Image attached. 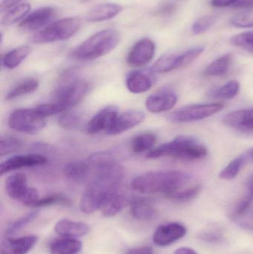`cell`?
I'll use <instances>...</instances> for the list:
<instances>
[{
    "instance_id": "obj_1",
    "label": "cell",
    "mask_w": 253,
    "mask_h": 254,
    "mask_svg": "<svg viewBox=\"0 0 253 254\" xmlns=\"http://www.w3.org/2000/svg\"><path fill=\"white\" fill-rule=\"evenodd\" d=\"M192 177L179 170L150 171L132 179L134 190L144 194L163 193L169 195L189 185Z\"/></svg>"
},
{
    "instance_id": "obj_2",
    "label": "cell",
    "mask_w": 253,
    "mask_h": 254,
    "mask_svg": "<svg viewBox=\"0 0 253 254\" xmlns=\"http://www.w3.org/2000/svg\"><path fill=\"white\" fill-rule=\"evenodd\" d=\"M207 155L208 149L200 140L191 136L181 135L152 149L146 156L150 159L171 157L182 161H196Z\"/></svg>"
},
{
    "instance_id": "obj_3",
    "label": "cell",
    "mask_w": 253,
    "mask_h": 254,
    "mask_svg": "<svg viewBox=\"0 0 253 254\" xmlns=\"http://www.w3.org/2000/svg\"><path fill=\"white\" fill-rule=\"evenodd\" d=\"M121 34L116 29H104L95 33L77 46L71 56L78 61H91L112 52L120 43Z\"/></svg>"
},
{
    "instance_id": "obj_4",
    "label": "cell",
    "mask_w": 253,
    "mask_h": 254,
    "mask_svg": "<svg viewBox=\"0 0 253 254\" xmlns=\"http://www.w3.org/2000/svg\"><path fill=\"white\" fill-rule=\"evenodd\" d=\"M81 26V20L77 16L63 18L49 24L46 28L36 32L31 37L37 44L63 41L72 37Z\"/></svg>"
},
{
    "instance_id": "obj_5",
    "label": "cell",
    "mask_w": 253,
    "mask_h": 254,
    "mask_svg": "<svg viewBox=\"0 0 253 254\" xmlns=\"http://www.w3.org/2000/svg\"><path fill=\"white\" fill-rule=\"evenodd\" d=\"M24 173H18L8 176L4 183L6 193L11 199L19 201L27 207H34L40 199L36 188L28 187Z\"/></svg>"
},
{
    "instance_id": "obj_6",
    "label": "cell",
    "mask_w": 253,
    "mask_h": 254,
    "mask_svg": "<svg viewBox=\"0 0 253 254\" xmlns=\"http://www.w3.org/2000/svg\"><path fill=\"white\" fill-rule=\"evenodd\" d=\"M7 125L10 128L25 134H37L46 127V119L35 108L18 109L9 116Z\"/></svg>"
},
{
    "instance_id": "obj_7",
    "label": "cell",
    "mask_w": 253,
    "mask_h": 254,
    "mask_svg": "<svg viewBox=\"0 0 253 254\" xmlns=\"http://www.w3.org/2000/svg\"><path fill=\"white\" fill-rule=\"evenodd\" d=\"M224 107L222 103L186 106L170 113L168 116V120L177 124L198 122L219 113Z\"/></svg>"
},
{
    "instance_id": "obj_8",
    "label": "cell",
    "mask_w": 253,
    "mask_h": 254,
    "mask_svg": "<svg viewBox=\"0 0 253 254\" xmlns=\"http://www.w3.org/2000/svg\"><path fill=\"white\" fill-rule=\"evenodd\" d=\"M89 84L83 80H76L58 88L53 93V102L63 112L80 104L87 94Z\"/></svg>"
},
{
    "instance_id": "obj_9",
    "label": "cell",
    "mask_w": 253,
    "mask_h": 254,
    "mask_svg": "<svg viewBox=\"0 0 253 254\" xmlns=\"http://www.w3.org/2000/svg\"><path fill=\"white\" fill-rule=\"evenodd\" d=\"M199 55V51L196 48H191L184 52L165 54L157 59L150 70L153 73L159 74L169 72L190 65Z\"/></svg>"
},
{
    "instance_id": "obj_10",
    "label": "cell",
    "mask_w": 253,
    "mask_h": 254,
    "mask_svg": "<svg viewBox=\"0 0 253 254\" xmlns=\"http://www.w3.org/2000/svg\"><path fill=\"white\" fill-rule=\"evenodd\" d=\"M156 46L151 39L145 38L138 40L128 54V64L133 68H141L151 62L155 54Z\"/></svg>"
},
{
    "instance_id": "obj_11",
    "label": "cell",
    "mask_w": 253,
    "mask_h": 254,
    "mask_svg": "<svg viewBox=\"0 0 253 254\" xmlns=\"http://www.w3.org/2000/svg\"><path fill=\"white\" fill-rule=\"evenodd\" d=\"M57 14V10L51 6L40 7L31 12L21 22L19 28L25 32H32L46 28L51 23Z\"/></svg>"
},
{
    "instance_id": "obj_12",
    "label": "cell",
    "mask_w": 253,
    "mask_h": 254,
    "mask_svg": "<svg viewBox=\"0 0 253 254\" xmlns=\"http://www.w3.org/2000/svg\"><path fill=\"white\" fill-rule=\"evenodd\" d=\"M118 115V108L115 106L110 105L104 107L89 121L86 127V131L91 134H98L101 131L107 133L114 125Z\"/></svg>"
},
{
    "instance_id": "obj_13",
    "label": "cell",
    "mask_w": 253,
    "mask_h": 254,
    "mask_svg": "<svg viewBox=\"0 0 253 254\" xmlns=\"http://www.w3.org/2000/svg\"><path fill=\"white\" fill-rule=\"evenodd\" d=\"M111 192L113 191L108 190L90 182L82 195L80 203V210L87 214L100 210L104 198Z\"/></svg>"
},
{
    "instance_id": "obj_14",
    "label": "cell",
    "mask_w": 253,
    "mask_h": 254,
    "mask_svg": "<svg viewBox=\"0 0 253 254\" xmlns=\"http://www.w3.org/2000/svg\"><path fill=\"white\" fill-rule=\"evenodd\" d=\"M47 163V158L44 155L37 153L24 154L15 155L1 163L0 165V174L6 173L25 167H37Z\"/></svg>"
},
{
    "instance_id": "obj_15",
    "label": "cell",
    "mask_w": 253,
    "mask_h": 254,
    "mask_svg": "<svg viewBox=\"0 0 253 254\" xmlns=\"http://www.w3.org/2000/svg\"><path fill=\"white\" fill-rule=\"evenodd\" d=\"M178 101V95L174 91L165 89L148 97L145 105L152 113H161L173 108Z\"/></svg>"
},
{
    "instance_id": "obj_16",
    "label": "cell",
    "mask_w": 253,
    "mask_h": 254,
    "mask_svg": "<svg viewBox=\"0 0 253 254\" xmlns=\"http://www.w3.org/2000/svg\"><path fill=\"white\" fill-rule=\"evenodd\" d=\"M187 234L185 226L177 222L160 225L153 235L154 244L160 247L169 246L181 240Z\"/></svg>"
},
{
    "instance_id": "obj_17",
    "label": "cell",
    "mask_w": 253,
    "mask_h": 254,
    "mask_svg": "<svg viewBox=\"0 0 253 254\" xmlns=\"http://www.w3.org/2000/svg\"><path fill=\"white\" fill-rule=\"evenodd\" d=\"M146 115L140 110H128L119 114L114 125L106 134L116 135L125 132L134 127L138 126L145 120Z\"/></svg>"
},
{
    "instance_id": "obj_18",
    "label": "cell",
    "mask_w": 253,
    "mask_h": 254,
    "mask_svg": "<svg viewBox=\"0 0 253 254\" xmlns=\"http://www.w3.org/2000/svg\"><path fill=\"white\" fill-rule=\"evenodd\" d=\"M226 126L244 133L253 132V109L236 110L223 119Z\"/></svg>"
},
{
    "instance_id": "obj_19",
    "label": "cell",
    "mask_w": 253,
    "mask_h": 254,
    "mask_svg": "<svg viewBox=\"0 0 253 254\" xmlns=\"http://www.w3.org/2000/svg\"><path fill=\"white\" fill-rule=\"evenodd\" d=\"M152 73L151 70H137L129 73L126 79L128 90L133 94H142L150 90L154 83Z\"/></svg>"
},
{
    "instance_id": "obj_20",
    "label": "cell",
    "mask_w": 253,
    "mask_h": 254,
    "mask_svg": "<svg viewBox=\"0 0 253 254\" xmlns=\"http://www.w3.org/2000/svg\"><path fill=\"white\" fill-rule=\"evenodd\" d=\"M37 237L26 236L20 238L7 237L1 243V254H26L37 244Z\"/></svg>"
},
{
    "instance_id": "obj_21",
    "label": "cell",
    "mask_w": 253,
    "mask_h": 254,
    "mask_svg": "<svg viewBox=\"0 0 253 254\" xmlns=\"http://www.w3.org/2000/svg\"><path fill=\"white\" fill-rule=\"evenodd\" d=\"M123 10V6L117 3H102L91 9L86 14V19L90 22H103L115 17Z\"/></svg>"
},
{
    "instance_id": "obj_22",
    "label": "cell",
    "mask_w": 253,
    "mask_h": 254,
    "mask_svg": "<svg viewBox=\"0 0 253 254\" xmlns=\"http://www.w3.org/2000/svg\"><path fill=\"white\" fill-rule=\"evenodd\" d=\"M54 231L60 237L77 239L86 236L89 232V227L84 222L62 219L55 225Z\"/></svg>"
},
{
    "instance_id": "obj_23",
    "label": "cell",
    "mask_w": 253,
    "mask_h": 254,
    "mask_svg": "<svg viewBox=\"0 0 253 254\" xmlns=\"http://www.w3.org/2000/svg\"><path fill=\"white\" fill-rule=\"evenodd\" d=\"M129 204V199L125 195L113 191L104 198L100 210L103 216L111 217L118 214Z\"/></svg>"
},
{
    "instance_id": "obj_24",
    "label": "cell",
    "mask_w": 253,
    "mask_h": 254,
    "mask_svg": "<svg viewBox=\"0 0 253 254\" xmlns=\"http://www.w3.org/2000/svg\"><path fill=\"white\" fill-rule=\"evenodd\" d=\"M92 168L89 162L82 161H74L67 163L64 166L63 173L65 178L71 182H84L89 177Z\"/></svg>"
},
{
    "instance_id": "obj_25",
    "label": "cell",
    "mask_w": 253,
    "mask_h": 254,
    "mask_svg": "<svg viewBox=\"0 0 253 254\" xmlns=\"http://www.w3.org/2000/svg\"><path fill=\"white\" fill-rule=\"evenodd\" d=\"M131 213L139 220H150L156 214L154 205L150 200L138 198L130 201Z\"/></svg>"
},
{
    "instance_id": "obj_26",
    "label": "cell",
    "mask_w": 253,
    "mask_h": 254,
    "mask_svg": "<svg viewBox=\"0 0 253 254\" xmlns=\"http://www.w3.org/2000/svg\"><path fill=\"white\" fill-rule=\"evenodd\" d=\"M31 53V48L22 46L7 52L1 59V65L6 69L11 70L19 66Z\"/></svg>"
},
{
    "instance_id": "obj_27",
    "label": "cell",
    "mask_w": 253,
    "mask_h": 254,
    "mask_svg": "<svg viewBox=\"0 0 253 254\" xmlns=\"http://www.w3.org/2000/svg\"><path fill=\"white\" fill-rule=\"evenodd\" d=\"M82 243L77 239H58L51 244V254H77L81 251Z\"/></svg>"
},
{
    "instance_id": "obj_28",
    "label": "cell",
    "mask_w": 253,
    "mask_h": 254,
    "mask_svg": "<svg viewBox=\"0 0 253 254\" xmlns=\"http://www.w3.org/2000/svg\"><path fill=\"white\" fill-rule=\"evenodd\" d=\"M38 80L35 78H28L19 82L7 92L5 96L7 101H13L20 97L33 93L38 89Z\"/></svg>"
},
{
    "instance_id": "obj_29",
    "label": "cell",
    "mask_w": 253,
    "mask_h": 254,
    "mask_svg": "<svg viewBox=\"0 0 253 254\" xmlns=\"http://www.w3.org/2000/svg\"><path fill=\"white\" fill-rule=\"evenodd\" d=\"M251 158L249 152L242 154L239 156L236 157L234 159L232 160L221 172H220V179L224 180H232L234 179L240 173L244 166L248 162V160Z\"/></svg>"
},
{
    "instance_id": "obj_30",
    "label": "cell",
    "mask_w": 253,
    "mask_h": 254,
    "mask_svg": "<svg viewBox=\"0 0 253 254\" xmlns=\"http://www.w3.org/2000/svg\"><path fill=\"white\" fill-rule=\"evenodd\" d=\"M233 61L231 54H226L211 63L203 71L206 77H220L227 74Z\"/></svg>"
},
{
    "instance_id": "obj_31",
    "label": "cell",
    "mask_w": 253,
    "mask_h": 254,
    "mask_svg": "<svg viewBox=\"0 0 253 254\" xmlns=\"http://www.w3.org/2000/svg\"><path fill=\"white\" fill-rule=\"evenodd\" d=\"M156 141H157V137L154 133H141L132 138L131 141V148L135 153L149 152L152 150Z\"/></svg>"
},
{
    "instance_id": "obj_32",
    "label": "cell",
    "mask_w": 253,
    "mask_h": 254,
    "mask_svg": "<svg viewBox=\"0 0 253 254\" xmlns=\"http://www.w3.org/2000/svg\"><path fill=\"white\" fill-rule=\"evenodd\" d=\"M31 6L28 3H22L10 9L3 16L1 20V25L10 26L19 21L23 20L31 11Z\"/></svg>"
},
{
    "instance_id": "obj_33",
    "label": "cell",
    "mask_w": 253,
    "mask_h": 254,
    "mask_svg": "<svg viewBox=\"0 0 253 254\" xmlns=\"http://www.w3.org/2000/svg\"><path fill=\"white\" fill-rule=\"evenodd\" d=\"M202 190V187L200 184H195L189 187H184L175 192L166 195V197L176 202H187L197 197Z\"/></svg>"
},
{
    "instance_id": "obj_34",
    "label": "cell",
    "mask_w": 253,
    "mask_h": 254,
    "mask_svg": "<svg viewBox=\"0 0 253 254\" xmlns=\"http://www.w3.org/2000/svg\"><path fill=\"white\" fill-rule=\"evenodd\" d=\"M240 85L237 80H230L212 92V96L218 99L230 100L239 93Z\"/></svg>"
},
{
    "instance_id": "obj_35",
    "label": "cell",
    "mask_w": 253,
    "mask_h": 254,
    "mask_svg": "<svg viewBox=\"0 0 253 254\" xmlns=\"http://www.w3.org/2000/svg\"><path fill=\"white\" fill-rule=\"evenodd\" d=\"M39 210H34V211L30 212V213H27L25 216H22L19 219H16L14 222H12L8 228H7V231H6V234L7 235H13V234H16L19 232L21 230L23 229L25 226L28 225V224L32 222L34 219H37L38 216Z\"/></svg>"
},
{
    "instance_id": "obj_36",
    "label": "cell",
    "mask_w": 253,
    "mask_h": 254,
    "mask_svg": "<svg viewBox=\"0 0 253 254\" xmlns=\"http://www.w3.org/2000/svg\"><path fill=\"white\" fill-rule=\"evenodd\" d=\"M22 141L19 138L11 136L1 137L0 141V155L3 157L19 152L22 149Z\"/></svg>"
},
{
    "instance_id": "obj_37",
    "label": "cell",
    "mask_w": 253,
    "mask_h": 254,
    "mask_svg": "<svg viewBox=\"0 0 253 254\" xmlns=\"http://www.w3.org/2000/svg\"><path fill=\"white\" fill-rule=\"evenodd\" d=\"M230 43L239 49L253 53V30L233 36Z\"/></svg>"
},
{
    "instance_id": "obj_38",
    "label": "cell",
    "mask_w": 253,
    "mask_h": 254,
    "mask_svg": "<svg viewBox=\"0 0 253 254\" xmlns=\"http://www.w3.org/2000/svg\"><path fill=\"white\" fill-rule=\"evenodd\" d=\"M230 23L237 28H253V7L235 15L230 19Z\"/></svg>"
},
{
    "instance_id": "obj_39",
    "label": "cell",
    "mask_w": 253,
    "mask_h": 254,
    "mask_svg": "<svg viewBox=\"0 0 253 254\" xmlns=\"http://www.w3.org/2000/svg\"><path fill=\"white\" fill-rule=\"evenodd\" d=\"M69 200L62 194H53L43 197L37 201L34 207H43L53 205L56 204H67L69 203Z\"/></svg>"
},
{
    "instance_id": "obj_40",
    "label": "cell",
    "mask_w": 253,
    "mask_h": 254,
    "mask_svg": "<svg viewBox=\"0 0 253 254\" xmlns=\"http://www.w3.org/2000/svg\"><path fill=\"white\" fill-rule=\"evenodd\" d=\"M59 126L68 129H74L80 127L81 118L75 113H65L58 119Z\"/></svg>"
},
{
    "instance_id": "obj_41",
    "label": "cell",
    "mask_w": 253,
    "mask_h": 254,
    "mask_svg": "<svg viewBox=\"0 0 253 254\" xmlns=\"http://www.w3.org/2000/svg\"><path fill=\"white\" fill-rule=\"evenodd\" d=\"M253 199V195L251 193L242 198L233 209V213H232L233 219H239L247 214V211L251 206Z\"/></svg>"
},
{
    "instance_id": "obj_42",
    "label": "cell",
    "mask_w": 253,
    "mask_h": 254,
    "mask_svg": "<svg viewBox=\"0 0 253 254\" xmlns=\"http://www.w3.org/2000/svg\"><path fill=\"white\" fill-rule=\"evenodd\" d=\"M215 19L212 16H203L199 18L193 23L192 31L196 35L203 34L209 30V28L213 25Z\"/></svg>"
},
{
    "instance_id": "obj_43",
    "label": "cell",
    "mask_w": 253,
    "mask_h": 254,
    "mask_svg": "<svg viewBox=\"0 0 253 254\" xmlns=\"http://www.w3.org/2000/svg\"><path fill=\"white\" fill-rule=\"evenodd\" d=\"M35 110L37 113L46 119L47 117L54 116V115L59 114L63 113L60 107L57 104L54 102L49 103V104H40L35 107Z\"/></svg>"
},
{
    "instance_id": "obj_44",
    "label": "cell",
    "mask_w": 253,
    "mask_h": 254,
    "mask_svg": "<svg viewBox=\"0 0 253 254\" xmlns=\"http://www.w3.org/2000/svg\"><path fill=\"white\" fill-rule=\"evenodd\" d=\"M238 223L243 229L253 231V213L249 215H245L238 219Z\"/></svg>"
},
{
    "instance_id": "obj_45",
    "label": "cell",
    "mask_w": 253,
    "mask_h": 254,
    "mask_svg": "<svg viewBox=\"0 0 253 254\" xmlns=\"http://www.w3.org/2000/svg\"><path fill=\"white\" fill-rule=\"evenodd\" d=\"M21 1L22 0H2L0 4V10L1 12L7 11L19 4Z\"/></svg>"
},
{
    "instance_id": "obj_46",
    "label": "cell",
    "mask_w": 253,
    "mask_h": 254,
    "mask_svg": "<svg viewBox=\"0 0 253 254\" xmlns=\"http://www.w3.org/2000/svg\"><path fill=\"white\" fill-rule=\"evenodd\" d=\"M239 0H211V4L215 7H225L234 5Z\"/></svg>"
},
{
    "instance_id": "obj_47",
    "label": "cell",
    "mask_w": 253,
    "mask_h": 254,
    "mask_svg": "<svg viewBox=\"0 0 253 254\" xmlns=\"http://www.w3.org/2000/svg\"><path fill=\"white\" fill-rule=\"evenodd\" d=\"M126 254H154L152 249L150 247H140L128 251Z\"/></svg>"
},
{
    "instance_id": "obj_48",
    "label": "cell",
    "mask_w": 253,
    "mask_h": 254,
    "mask_svg": "<svg viewBox=\"0 0 253 254\" xmlns=\"http://www.w3.org/2000/svg\"><path fill=\"white\" fill-rule=\"evenodd\" d=\"M236 8H251L253 7V0H239L233 5Z\"/></svg>"
},
{
    "instance_id": "obj_49",
    "label": "cell",
    "mask_w": 253,
    "mask_h": 254,
    "mask_svg": "<svg viewBox=\"0 0 253 254\" xmlns=\"http://www.w3.org/2000/svg\"><path fill=\"white\" fill-rule=\"evenodd\" d=\"M174 254H198V253L195 252L193 249H190V248L184 247L178 249Z\"/></svg>"
},
{
    "instance_id": "obj_50",
    "label": "cell",
    "mask_w": 253,
    "mask_h": 254,
    "mask_svg": "<svg viewBox=\"0 0 253 254\" xmlns=\"http://www.w3.org/2000/svg\"><path fill=\"white\" fill-rule=\"evenodd\" d=\"M247 187L249 190V193L253 195V174L248 179V182H247Z\"/></svg>"
},
{
    "instance_id": "obj_51",
    "label": "cell",
    "mask_w": 253,
    "mask_h": 254,
    "mask_svg": "<svg viewBox=\"0 0 253 254\" xmlns=\"http://www.w3.org/2000/svg\"><path fill=\"white\" fill-rule=\"evenodd\" d=\"M250 156L251 158L253 159V149H251V151H249Z\"/></svg>"
}]
</instances>
